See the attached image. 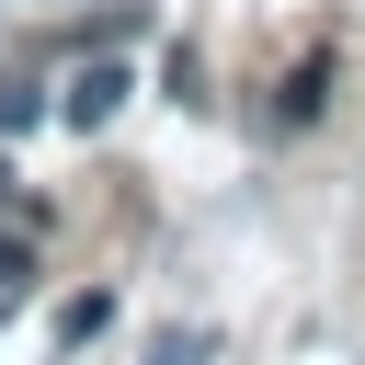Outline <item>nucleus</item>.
I'll return each mask as SVG.
<instances>
[{
	"label": "nucleus",
	"mask_w": 365,
	"mask_h": 365,
	"mask_svg": "<svg viewBox=\"0 0 365 365\" xmlns=\"http://www.w3.org/2000/svg\"><path fill=\"white\" fill-rule=\"evenodd\" d=\"M319 103H331V57H297V68H285V91H274V125H308Z\"/></svg>",
	"instance_id": "2"
},
{
	"label": "nucleus",
	"mask_w": 365,
	"mask_h": 365,
	"mask_svg": "<svg viewBox=\"0 0 365 365\" xmlns=\"http://www.w3.org/2000/svg\"><path fill=\"white\" fill-rule=\"evenodd\" d=\"M137 365H217V331H194V319H182V331H160Z\"/></svg>",
	"instance_id": "3"
},
{
	"label": "nucleus",
	"mask_w": 365,
	"mask_h": 365,
	"mask_svg": "<svg viewBox=\"0 0 365 365\" xmlns=\"http://www.w3.org/2000/svg\"><path fill=\"white\" fill-rule=\"evenodd\" d=\"M103 319H114V297H103V285H80V297H68V308H57V342H91V331H103Z\"/></svg>",
	"instance_id": "4"
},
{
	"label": "nucleus",
	"mask_w": 365,
	"mask_h": 365,
	"mask_svg": "<svg viewBox=\"0 0 365 365\" xmlns=\"http://www.w3.org/2000/svg\"><path fill=\"white\" fill-rule=\"evenodd\" d=\"M23 274H34V240H23V228H0V297H11Z\"/></svg>",
	"instance_id": "6"
},
{
	"label": "nucleus",
	"mask_w": 365,
	"mask_h": 365,
	"mask_svg": "<svg viewBox=\"0 0 365 365\" xmlns=\"http://www.w3.org/2000/svg\"><path fill=\"white\" fill-rule=\"evenodd\" d=\"M0 205H11V171H0Z\"/></svg>",
	"instance_id": "7"
},
{
	"label": "nucleus",
	"mask_w": 365,
	"mask_h": 365,
	"mask_svg": "<svg viewBox=\"0 0 365 365\" xmlns=\"http://www.w3.org/2000/svg\"><path fill=\"white\" fill-rule=\"evenodd\" d=\"M125 91H137V68H125V57H91V68H80L68 91H57V114H68L80 137H91V125H114V114H125Z\"/></svg>",
	"instance_id": "1"
},
{
	"label": "nucleus",
	"mask_w": 365,
	"mask_h": 365,
	"mask_svg": "<svg viewBox=\"0 0 365 365\" xmlns=\"http://www.w3.org/2000/svg\"><path fill=\"white\" fill-rule=\"evenodd\" d=\"M34 114H46V103H34V91H23V80H0V137H23V125H34Z\"/></svg>",
	"instance_id": "5"
}]
</instances>
